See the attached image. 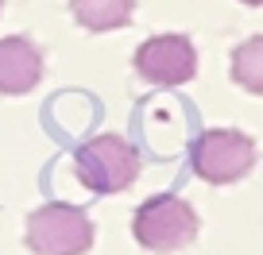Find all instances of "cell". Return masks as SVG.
<instances>
[{
    "instance_id": "1",
    "label": "cell",
    "mask_w": 263,
    "mask_h": 255,
    "mask_svg": "<svg viewBox=\"0 0 263 255\" xmlns=\"http://www.w3.org/2000/svg\"><path fill=\"white\" fill-rule=\"evenodd\" d=\"M74 174L89 193H124L140 178V151L124 135H93L74 155Z\"/></svg>"
},
{
    "instance_id": "2",
    "label": "cell",
    "mask_w": 263,
    "mask_h": 255,
    "mask_svg": "<svg viewBox=\"0 0 263 255\" xmlns=\"http://www.w3.org/2000/svg\"><path fill=\"white\" fill-rule=\"evenodd\" d=\"M93 236L97 228H93L89 213L78 205H66V201L39 205L24 228V244L35 255H82L93 247Z\"/></svg>"
},
{
    "instance_id": "3",
    "label": "cell",
    "mask_w": 263,
    "mask_h": 255,
    "mask_svg": "<svg viewBox=\"0 0 263 255\" xmlns=\"http://www.w3.org/2000/svg\"><path fill=\"white\" fill-rule=\"evenodd\" d=\"M132 232H136L140 247H147L155 255H171L197 236V213L178 193H155L136 209Z\"/></svg>"
},
{
    "instance_id": "4",
    "label": "cell",
    "mask_w": 263,
    "mask_h": 255,
    "mask_svg": "<svg viewBox=\"0 0 263 255\" xmlns=\"http://www.w3.org/2000/svg\"><path fill=\"white\" fill-rule=\"evenodd\" d=\"M190 166L209 186H229L255 166V143L244 132H232V128H209L190 147Z\"/></svg>"
},
{
    "instance_id": "5",
    "label": "cell",
    "mask_w": 263,
    "mask_h": 255,
    "mask_svg": "<svg viewBox=\"0 0 263 255\" xmlns=\"http://www.w3.org/2000/svg\"><path fill=\"white\" fill-rule=\"evenodd\" d=\"M136 74L147 85H186L197 74V50L186 35H155L136 50Z\"/></svg>"
},
{
    "instance_id": "6",
    "label": "cell",
    "mask_w": 263,
    "mask_h": 255,
    "mask_svg": "<svg viewBox=\"0 0 263 255\" xmlns=\"http://www.w3.org/2000/svg\"><path fill=\"white\" fill-rule=\"evenodd\" d=\"M43 77V50L24 35L0 39V97L31 93Z\"/></svg>"
},
{
    "instance_id": "7",
    "label": "cell",
    "mask_w": 263,
    "mask_h": 255,
    "mask_svg": "<svg viewBox=\"0 0 263 255\" xmlns=\"http://www.w3.org/2000/svg\"><path fill=\"white\" fill-rule=\"evenodd\" d=\"M136 0H70V12L85 31H116L132 24Z\"/></svg>"
},
{
    "instance_id": "8",
    "label": "cell",
    "mask_w": 263,
    "mask_h": 255,
    "mask_svg": "<svg viewBox=\"0 0 263 255\" xmlns=\"http://www.w3.org/2000/svg\"><path fill=\"white\" fill-rule=\"evenodd\" d=\"M232 82L263 97V35H252L232 50Z\"/></svg>"
},
{
    "instance_id": "9",
    "label": "cell",
    "mask_w": 263,
    "mask_h": 255,
    "mask_svg": "<svg viewBox=\"0 0 263 255\" xmlns=\"http://www.w3.org/2000/svg\"><path fill=\"white\" fill-rule=\"evenodd\" d=\"M240 4H248V8H263V0H240Z\"/></svg>"
},
{
    "instance_id": "10",
    "label": "cell",
    "mask_w": 263,
    "mask_h": 255,
    "mask_svg": "<svg viewBox=\"0 0 263 255\" xmlns=\"http://www.w3.org/2000/svg\"><path fill=\"white\" fill-rule=\"evenodd\" d=\"M0 8H4V0H0Z\"/></svg>"
}]
</instances>
